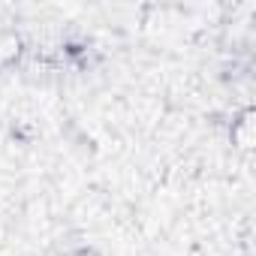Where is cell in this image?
Segmentation results:
<instances>
[{"instance_id":"6da1fadb","label":"cell","mask_w":256,"mask_h":256,"mask_svg":"<svg viewBox=\"0 0 256 256\" xmlns=\"http://www.w3.org/2000/svg\"><path fill=\"white\" fill-rule=\"evenodd\" d=\"M22 48H24V42L16 30H0V70L12 66L22 58Z\"/></svg>"}]
</instances>
